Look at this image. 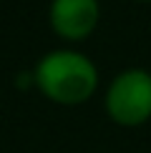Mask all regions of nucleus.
<instances>
[{
  "label": "nucleus",
  "mask_w": 151,
  "mask_h": 153,
  "mask_svg": "<svg viewBox=\"0 0 151 153\" xmlns=\"http://www.w3.org/2000/svg\"><path fill=\"white\" fill-rule=\"evenodd\" d=\"M48 20L55 35L66 40H83L101 20L98 0H50Z\"/></svg>",
  "instance_id": "obj_3"
},
{
  "label": "nucleus",
  "mask_w": 151,
  "mask_h": 153,
  "mask_svg": "<svg viewBox=\"0 0 151 153\" xmlns=\"http://www.w3.org/2000/svg\"><path fill=\"white\" fill-rule=\"evenodd\" d=\"M33 83L58 105H81L98 88V68L88 55L71 48L46 53L33 71Z\"/></svg>",
  "instance_id": "obj_1"
},
{
  "label": "nucleus",
  "mask_w": 151,
  "mask_h": 153,
  "mask_svg": "<svg viewBox=\"0 0 151 153\" xmlns=\"http://www.w3.org/2000/svg\"><path fill=\"white\" fill-rule=\"evenodd\" d=\"M141 3H151V0H141Z\"/></svg>",
  "instance_id": "obj_4"
},
{
  "label": "nucleus",
  "mask_w": 151,
  "mask_h": 153,
  "mask_svg": "<svg viewBox=\"0 0 151 153\" xmlns=\"http://www.w3.org/2000/svg\"><path fill=\"white\" fill-rule=\"evenodd\" d=\"M103 108L121 128H138L151 118V73L144 68H126L116 73L106 88Z\"/></svg>",
  "instance_id": "obj_2"
}]
</instances>
